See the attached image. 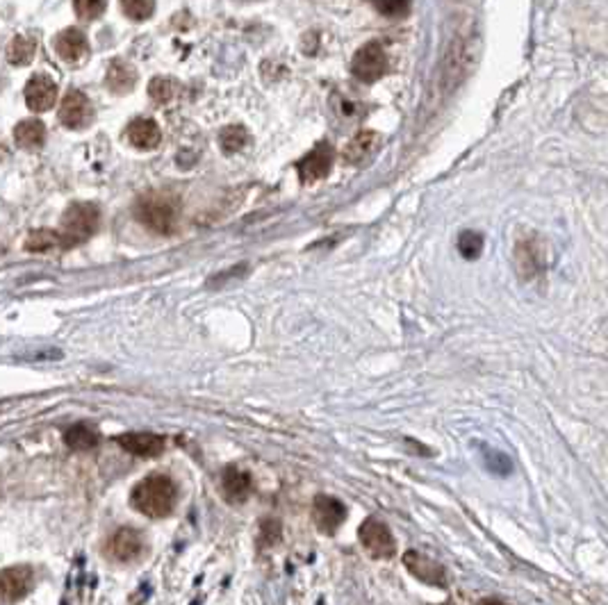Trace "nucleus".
Here are the masks:
<instances>
[{"instance_id":"1","label":"nucleus","mask_w":608,"mask_h":605,"mask_svg":"<svg viewBox=\"0 0 608 605\" xmlns=\"http://www.w3.org/2000/svg\"><path fill=\"white\" fill-rule=\"evenodd\" d=\"M481 55V42L476 30H460L444 48L435 73H433L431 91H428V107H440L443 101L463 85L467 75L474 71Z\"/></svg>"},{"instance_id":"2","label":"nucleus","mask_w":608,"mask_h":605,"mask_svg":"<svg viewBox=\"0 0 608 605\" xmlns=\"http://www.w3.org/2000/svg\"><path fill=\"white\" fill-rule=\"evenodd\" d=\"M178 499V489L169 476L155 473V476L144 478L142 483L135 485L130 503L135 509H139L142 515L160 519L166 517L173 509Z\"/></svg>"},{"instance_id":"3","label":"nucleus","mask_w":608,"mask_h":605,"mask_svg":"<svg viewBox=\"0 0 608 605\" xmlns=\"http://www.w3.org/2000/svg\"><path fill=\"white\" fill-rule=\"evenodd\" d=\"M101 223V212L96 205L91 203H73L66 207V212L62 214V228H59V237L65 249L78 246L91 237L98 230Z\"/></svg>"},{"instance_id":"4","label":"nucleus","mask_w":608,"mask_h":605,"mask_svg":"<svg viewBox=\"0 0 608 605\" xmlns=\"http://www.w3.org/2000/svg\"><path fill=\"white\" fill-rule=\"evenodd\" d=\"M137 218L155 233L169 234L178 226V205L160 194H150L137 203Z\"/></svg>"},{"instance_id":"5","label":"nucleus","mask_w":608,"mask_h":605,"mask_svg":"<svg viewBox=\"0 0 608 605\" xmlns=\"http://www.w3.org/2000/svg\"><path fill=\"white\" fill-rule=\"evenodd\" d=\"M388 71V53L381 43L372 42L358 48L351 59V73L360 82H376Z\"/></svg>"},{"instance_id":"6","label":"nucleus","mask_w":608,"mask_h":605,"mask_svg":"<svg viewBox=\"0 0 608 605\" xmlns=\"http://www.w3.org/2000/svg\"><path fill=\"white\" fill-rule=\"evenodd\" d=\"M358 537H360V544L365 547V551L372 557L395 555V537H392V532H389V528L383 521L367 519L360 525Z\"/></svg>"},{"instance_id":"7","label":"nucleus","mask_w":608,"mask_h":605,"mask_svg":"<svg viewBox=\"0 0 608 605\" xmlns=\"http://www.w3.org/2000/svg\"><path fill=\"white\" fill-rule=\"evenodd\" d=\"M333 159H335V153H333L331 143H317L315 149L310 150L304 159H301L296 169H299V178L301 182L310 185V182L324 180L326 175L331 173Z\"/></svg>"},{"instance_id":"8","label":"nucleus","mask_w":608,"mask_h":605,"mask_svg":"<svg viewBox=\"0 0 608 605\" xmlns=\"http://www.w3.org/2000/svg\"><path fill=\"white\" fill-rule=\"evenodd\" d=\"M94 119V107L82 91L71 89L59 105V121L71 130H85Z\"/></svg>"},{"instance_id":"9","label":"nucleus","mask_w":608,"mask_h":605,"mask_svg":"<svg viewBox=\"0 0 608 605\" xmlns=\"http://www.w3.org/2000/svg\"><path fill=\"white\" fill-rule=\"evenodd\" d=\"M515 266L524 280H534L544 271V250L538 237H524L515 244Z\"/></svg>"},{"instance_id":"10","label":"nucleus","mask_w":608,"mask_h":605,"mask_svg":"<svg viewBox=\"0 0 608 605\" xmlns=\"http://www.w3.org/2000/svg\"><path fill=\"white\" fill-rule=\"evenodd\" d=\"M312 519H315L317 528H319L321 532L333 535V532L342 525V521L347 519V508H344L342 501L321 494V496L315 499V505H312Z\"/></svg>"},{"instance_id":"11","label":"nucleus","mask_w":608,"mask_h":605,"mask_svg":"<svg viewBox=\"0 0 608 605\" xmlns=\"http://www.w3.org/2000/svg\"><path fill=\"white\" fill-rule=\"evenodd\" d=\"M33 569L27 567H10L0 571V601L3 603H14L23 599L33 587Z\"/></svg>"},{"instance_id":"12","label":"nucleus","mask_w":608,"mask_h":605,"mask_svg":"<svg viewBox=\"0 0 608 605\" xmlns=\"http://www.w3.org/2000/svg\"><path fill=\"white\" fill-rule=\"evenodd\" d=\"M55 53L59 59L66 64H81L89 55V42H87L85 32L75 30V27H66L53 39Z\"/></svg>"},{"instance_id":"13","label":"nucleus","mask_w":608,"mask_h":605,"mask_svg":"<svg viewBox=\"0 0 608 605\" xmlns=\"http://www.w3.org/2000/svg\"><path fill=\"white\" fill-rule=\"evenodd\" d=\"M58 101V85L49 75H33L26 85V103L33 111H49Z\"/></svg>"},{"instance_id":"14","label":"nucleus","mask_w":608,"mask_h":605,"mask_svg":"<svg viewBox=\"0 0 608 605\" xmlns=\"http://www.w3.org/2000/svg\"><path fill=\"white\" fill-rule=\"evenodd\" d=\"M404 563L405 567H408V571H411L415 578L422 580V583L435 585V587H443V585L447 583V573H444L443 564H438L435 560H431V557L422 555L419 551L405 553Z\"/></svg>"},{"instance_id":"15","label":"nucleus","mask_w":608,"mask_h":605,"mask_svg":"<svg viewBox=\"0 0 608 605\" xmlns=\"http://www.w3.org/2000/svg\"><path fill=\"white\" fill-rule=\"evenodd\" d=\"M110 555L119 563H130L139 553L144 551V537L139 535L135 528H121L110 540Z\"/></svg>"},{"instance_id":"16","label":"nucleus","mask_w":608,"mask_h":605,"mask_svg":"<svg viewBox=\"0 0 608 605\" xmlns=\"http://www.w3.org/2000/svg\"><path fill=\"white\" fill-rule=\"evenodd\" d=\"M121 448L137 457H158L165 451V437L153 433H130V435L117 437Z\"/></svg>"},{"instance_id":"17","label":"nucleus","mask_w":608,"mask_h":605,"mask_svg":"<svg viewBox=\"0 0 608 605\" xmlns=\"http://www.w3.org/2000/svg\"><path fill=\"white\" fill-rule=\"evenodd\" d=\"M137 85V71L130 62L126 59H114L110 66H107L105 73V87L114 94H130Z\"/></svg>"},{"instance_id":"18","label":"nucleus","mask_w":608,"mask_h":605,"mask_svg":"<svg viewBox=\"0 0 608 605\" xmlns=\"http://www.w3.org/2000/svg\"><path fill=\"white\" fill-rule=\"evenodd\" d=\"M126 137H128V142L133 143L135 149L150 150L160 143L162 133L160 126L153 119H135L128 126V130H126Z\"/></svg>"},{"instance_id":"19","label":"nucleus","mask_w":608,"mask_h":605,"mask_svg":"<svg viewBox=\"0 0 608 605\" xmlns=\"http://www.w3.org/2000/svg\"><path fill=\"white\" fill-rule=\"evenodd\" d=\"M221 487H224L226 499L230 503H242V501L249 499V494L253 489V480L251 476L246 471L237 467H228L224 471V478H221Z\"/></svg>"},{"instance_id":"20","label":"nucleus","mask_w":608,"mask_h":605,"mask_svg":"<svg viewBox=\"0 0 608 605\" xmlns=\"http://www.w3.org/2000/svg\"><path fill=\"white\" fill-rule=\"evenodd\" d=\"M14 139L23 150H37L46 142V126L39 119H26L14 127Z\"/></svg>"},{"instance_id":"21","label":"nucleus","mask_w":608,"mask_h":605,"mask_svg":"<svg viewBox=\"0 0 608 605\" xmlns=\"http://www.w3.org/2000/svg\"><path fill=\"white\" fill-rule=\"evenodd\" d=\"M376 146H379V134L376 133L356 134V137L347 143V149H344V162H347V165H363V162H367V159L372 157Z\"/></svg>"},{"instance_id":"22","label":"nucleus","mask_w":608,"mask_h":605,"mask_svg":"<svg viewBox=\"0 0 608 605\" xmlns=\"http://www.w3.org/2000/svg\"><path fill=\"white\" fill-rule=\"evenodd\" d=\"M35 53H37V39H35L33 34H17L5 50L7 62L14 64V66H26V64H30L35 59Z\"/></svg>"},{"instance_id":"23","label":"nucleus","mask_w":608,"mask_h":605,"mask_svg":"<svg viewBox=\"0 0 608 605\" xmlns=\"http://www.w3.org/2000/svg\"><path fill=\"white\" fill-rule=\"evenodd\" d=\"M65 441L73 451H89V448H94L98 444V433L85 424L73 425V428L66 430Z\"/></svg>"},{"instance_id":"24","label":"nucleus","mask_w":608,"mask_h":605,"mask_svg":"<svg viewBox=\"0 0 608 605\" xmlns=\"http://www.w3.org/2000/svg\"><path fill=\"white\" fill-rule=\"evenodd\" d=\"M27 250H37V253H46V250L53 249H65L62 244V237L55 230H35V233L27 234L26 239Z\"/></svg>"},{"instance_id":"25","label":"nucleus","mask_w":608,"mask_h":605,"mask_svg":"<svg viewBox=\"0 0 608 605\" xmlns=\"http://www.w3.org/2000/svg\"><path fill=\"white\" fill-rule=\"evenodd\" d=\"M219 143H221V149H224V153L233 155V153H237V150L244 149L246 143H249V133H246V127H242V126H228L221 130Z\"/></svg>"},{"instance_id":"26","label":"nucleus","mask_w":608,"mask_h":605,"mask_svg":"<svg viewBox=\"0 0 608 605\" xmlns=\"http://www.w3.org/2000/svg\"><path fill=\"white\" fill-rule=\"evenodd\" d=\"M178 91V85L173 82V80L169 78H155L150 80L149 85V96L153 98L155 103H160V105H165V103H169L173 96H176Z\"/></svg>"},{"instance_id":"27","label":"nucleus","mask_w":608,"mask_h":605,"mask_svg":"<svg viewBox=\"0 0 608 605\" xmlns=\"http://www.w3.org/2000/svg\"><path fill=\"white\" fill-rule=\"evenodd\" d=\"M458 250L465 260H476L483 250V237L474 230H465L458 237Z\"/></svg>"},{"instance_id":"28","label":"nucleus","mask_w":608,"mask_h":605,"mask_svg":"<svg viewBox=\"0 0 608 605\" xmlns=\"http://www.w3.org/2000/svg\"><path fill=\"white\" fill-rule=\"evenodd\" d=\"M121 10L133 19V21H146L155 11V5L150 0H126L121 3Z\"/></svg>"},{"instance_id":"29","label":"nucleus","mask_w":608,"mask_h":605,"mask_svg":"<svg viewBox=\"0 0 608 605\" xmlns=\"http://www.w3.org/2000/svg\"><path fill=\"white\" fill-rule=\"evenodd\" d=\"M105 3L103 0H81V3H75L73 10L75 14H78V19H82V21H96L98 16L105 11Z\"/></svg>"},{"instance_id":"30","label":"nucleus","mask_w":608,"mask_h":605,"mask_svg":"<svg viewBox=\"0 0 608 605\" xmlns=\"http://www.w3.org/2000/svg\"><path fill=\"white\" fill-rule=\"evenodd\" d=\"M379 10L388 16H396L401 14V11H408V5H405V3H389V5L385 3V5H379Z\"/></svg>"},{"instance_id":"31","label":"nucleus","mask_w":608,"mask_h":605,"mask_svg":"<svg viewBox=\"0 0 608 605\" xmlns=\"http://www.w3.org/2000/svg\"><path fill=\"white\" fill-rule=\"evenodd\" d=\"M476 605H506L504 601H499V599H483V601H479Z\"/></svg>"},{"instance_id":"32","label":"nucleus","mask_w":608,"mask_h":605,"mask_svg":"<svg viewBox=\"0 0 608 605\" xmlns=\"http://www.w3.org/2000/svg\"><path fill=\"white\" fill-rule=\"evenodd\" d=\"M444 605H454V603H444Z\"/></svg>"}]
</instances>
